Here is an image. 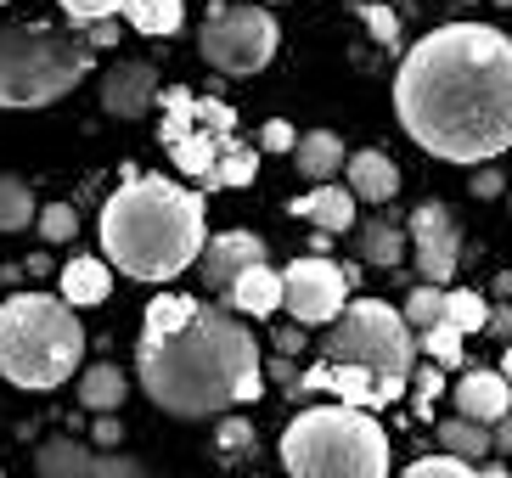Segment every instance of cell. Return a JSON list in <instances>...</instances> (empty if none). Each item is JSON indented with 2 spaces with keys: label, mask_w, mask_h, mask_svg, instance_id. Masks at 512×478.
Here are the masks:
<instances>
[{
  "label": "cell",
  "mask_w": 512,
  "mask_h": 478,
  "mask_svg": "<svg viewBox=\"0 0 512 478\" xmlns=\"http://www.w3.org/2000/svg\"><path fill=\"white\" fill-rule=\"evenodd\" d=\"M394 113L422 152L490 164L512 147V34L445 23L422 34L394 74Z\"/></svg>",
  "instance_id": "1"
},
{
  "label": "cell",
  "mask_w": 512,
  "mask_h": 478,
  "mask_svg": "<svg viewBox=\"0 0 512 478\" xmlns=\"http://www.w3.org/2000/svg\"><path fill=\"white\" fill-rule=\"evenodd\" d=\"M136 377L152 405L169 417H226L237 405H254L265 394V366H259L254 332L242 327L231 304H197L181 327H141Z\"/></svg>",
  "instance_id": "2"
},
{
  "label": "cell",
  "mask_w": 512,
  "mask_h": 478,
  "mask_svg": "<svg viewBox=\"0 0 512 478\" xmlns=\"http://www.w3.org/2000/svg\"><path fill=\"white\" fill-rule=\"evenodd\" d=\"M203 237V192L164 175H130V186L102 203V254L136 282L181 276L192 259H203Z\"/></svg>",
  "instance_id": "3"
},
{
  "label": "cell",
  "mask_w": 512,
  "mask_h": 478,
  "mask_svg": "<svg viewBox=\"0 0 512 478\" xmlns=\"http://www.w3.org/2000/svg\"><path fill=\"white\" fill-rule=\"evenodd\" d=\"M79 304L62 293H12L0 304V377L12 389H62L85 360V327L74 321Z\"/></svg>",
  "instance_id": "4"
},
{
  "label": "cell",
  "mask_w": 512,
  "mask_h": 478,
  "mask_svg": "<svg viewBox=\"0 0 512 478\" xmlns=\"http://www.w3.org/2000/svg\"><path fill=\"white\" fill-rule=\"evenodd\" d=\"M282 467L293 478H383L389 434L366 405H310L282 428Z\"/></svg>",
  "instance_id": "5"
},
{
  "label": "cell",
  "mask_w": 512,
  "mask_h": 478,
  "mask_svg": "<svg viewBox=\"0 0 512 478\" xmlns=\"http://www.w3.org/2000/svg\"><path fill=\"white\" fill-rule=\"evenodd\" d=\"M91 40L51 23H0V107H51L91 74Z\"/></svg>",
  "instance_id": "6"
},
{
  "label": "cell",
  "mask_w": 512,
  "mask_h": 478,
  "mask_svg": "<svg viewBox=\"0 0 512 478\" xmlns=\"http://www.w3.org/2000/svg\"><path fill=\"white\" fill-rule=\"evenodd\" d=\"M417 327L406 321V310H394L383 299H355L344 304L338 321H327L321 338V360H344V366H366L383 377H411L417 366Z\"/></svg>",
  "instance_id": "7"
},
{
  "label": "cell",
  "mask_w": 512,
  "mask_h": 478,
  "mask_svg": "<svg viewBox=\"0 0 512 478\" xmlns=\"http://www.w3.org/2000/svg\"><path fill=\"white\" fill-rule=\"evenodd\" d=\"M276 45H282V29L265 6H231V0H209V23L197 34V51L209 68L231 79H248L259 68H271Z\"/></svg>",
  "instance_id": "8"
},
{
  "label": "cell",
  "mask_w": 512,
  "mask_h": 478,
  "mask_svg": "<svg viewBox=\"0 0 512 478\" xmlns=\"http://www.w3.org/2000/svg\"><path fill=\"white\" fill-rule=\"evenodd\" d=\"M282 276H287V304H282V310L293 315V321H304V327H327V321H338V315H344L349 287H355V270L332 265L327 254L293 259Z\"/></svg>",
  "instance_id": "9"
},
{
  "label": "cell",
  "mask_w": 512,
  "mask_h": 478,
  "mask_svg": "<svg viewBox=\"0 0 512 478\" xmlns=\"http://www.w3.org/2000/svg\"><path fill=\"white\" fill-rule=\"evenodd\" d=\"M411 248H417V270L428 282H451L456 265H462V225L445 203H417L406 220Z\"/></svg>",
  "instance_id": "10"
},
{
  "label": "cell",
  "mask_w": 512,
  "mask_h": 478,
  "mask_svg": "<svg viewBox=\"0 0 512 478\" xmlns=\"http://www.w3.org/2000/svg\"><path fill=\"white\" fill-rule=\"evenodd\" d=\"M203 282H209V293H220L226 299L231 282H237L242 270L265 265V242L254 237V231H220V237H209V248H203Z\"/></svg>",
  "instance_id": "11"
},
{
  "label": "cell",
  "mask_w": 512,
  "mask_h": 478,
  "mask_svg": "<svg viewBox=\"0 0 512 478\" xmlns=\"http://www.w3.org/2000/svg\"><path fill=\"white\" fill-rule=\"evenodd\" d=\"M164 90H158V68L152 62H119V68H107L102 79V113L107 119H141L152 113Z\"/></svg>",
  "instance_id": "12"
},
{
  "label": "cell",
  "mask_w": 512,
  "mask_h": 478,
  "mask_svg": "<svg viewBox=\"0 0 512 478\" xmlns=\"http://www.w3.org/2000/svg\"><path fill=\"white\" fill-rule=\"evenodd\" d=\"M34 467L40 473H51V478H68V473H79V478H113V473H141L136 462H124V456H96V450H85V445H74V439H46V445L34 450Z\"/></svg>",
  "instance_id": "13"
},
{
  "label": "cell",
  "mask_w": 512,
  "mask_h": 478,
  "mask_svg": "<svg viewBox=\"0 0 512 478\" xmlns=\"http://www.w3.org/2000/svg\"><path fill=\"white\" fill-rule=\"evenodd\" d=\"M456 411L496 428V422L512 411V377L507 372H484V366L479 372H462L456 377Z\"/></svg>",
  "instance_id": "14"
},
{
  "label": "cell",
  "mask_w": 512,
  "mask_h": 478,
  "mask_svg": "<svg viewBox=\"0 0 512 478\" xmlns=\"http://www.w3.org/2000/svg\"><path fill=\"white\" fill-rule=\"evenodd\" d=\"M226 304L237 315H254V321H265V315H276L287 304V276L271 265H254V270H242L237 282H231Z\"/></svg>",
  "instance_id": "15"
},
{
  "label": "cell",
  "mask_w": 512,
  "mask_h": 478,
  "mask_svg": "<svg viewBox=\"0 0 512 478\" xmlns=\"http://www.w3.org/2000/svg\"><path fill=\"white\" fill-rule=\"evenodd\" d=\"M344 175H349V192L361 203H394V192H400V169H394L389 152H377V147L355 152L344 164Z\"/></svg>",
  "instance_id": "16"
},
{
  "label": "cell",
  "mask_w": 512,
  "mask_h": 478,
  "mask_svg": "<svg viewBox=\"0 0 512 478\" xmlns=\"http://www.w3.org/2000/svg\"><path fill=\"white\" fill-rule=\"evenodd\" d=\"M355 203H361V197L349 192V186H316L310 197H293V214L316 220L321 231H332V237H344L349 225H355Z\"/></svg>",
  "instance_id": "17"
},
{
  "label": "cell",
  "mask_w": 512,
  "mask_h": 478,
  "mask_svg": "<svg viewBox=\"0 0 512 478\" xmlns=\"http://www.w3.org/2000/svg\"><path fill=\"white\" fill-rule=\"evenodd\" d=\"M254 175H259L254 147H242L237 135H220V158H214V169L197 186L203 192H237V186H254Z\"/></svg>",
  "instance_id": "18"
},
{
  "label": "cell",
  "mask_w": 512,
  "mask_h": 478,
  "mask_svg": "<svg viewBox=\"0 0 512 478\" xmlns=\"http://www.w3.org/2000/svg\"><path fill=\"white\" fill-rule=\"evenodd\" d=\"M406 225L394 220H366L361 231H355V254H361V265H377V270H394L400 259H406Z\"/></svg>",
  "instance_id": "19"
},
{
  "label": "cell",
  "mask_w": 512,
  "mask_h": 478,
  "mask_svg": "<svg viewBox=\"0 0 512 478\" xmlns=\"http://www.w3.org/2000/svg\"><path fill=\"white\" fill-rule=\"evenodd\" d=\"M293 164H299L304 180H332L338 169H344V135H332V130L299 135V147H293Z\"/></svg>",
  "instance_id": "20"
},
{
  "label": "cell",
  "mask_w": 512,
  "mask_h": 478,
  "mask_svg": "<svg viewBox=\"0 0 512 478\" xmlns=\"http://www.w3.org/2000/svg\"><path fill=\"white\" fill-rule=\"evenodd\" d=\"M113 293V276H107L102 259H74V265H62V299L79 304V310H91Z\"/></svg>",
  "instance_id": "21"
},
{
  "label": "cell",
  "mask_w": 512,
  "mask_h": 478,
  "mask_svg": "<svg viewBox=\"0 0 512 478\" xmlns=\"http://www.w3.org/2000/svg\"><path fill=\"white\" fill-rule=\"evenodd\" d=\"M439 445L456 450V456H467V462H473V456H490V450H496V434H490V422L462 417V411H456V417L439 422Z\"/></svg>",
  "instance_id": "22"
},
{
  "label": "cell",
  "mask_w": 512,
  "mask_h": 478,
  "mask_svg": "<svg viewBox=\"0 0 512 478\" xmlns=\"http://www.w3.org/2000/svg\"><path fill=\"white\" fill-rule=\"evenodd\" d=\"M181 17H186L181 0H130V6H124V23L136 34H175Z\"/></svg>",
  "instance_id": "23"
},
{
  "label": "cell",
  "mask_w": 512,
  "mask_h": 478,
  "mask_svg": "<svg viewBox=\"0 0 512 478\" xmlns=\"http://www.w3.org/2000/svg\"><path fill=\"white\" fill-rule=\"evenodd\" d=\"M79 405L85 411H119L124 405V372L119 366H91L79 377Z\"/></svg>",
  "instance_id": "24"
},
{
  "label": "cell",
  "mask_w": 512,
  "mask_h": 478,
  "mask_svg": "<svg viewBox=\"0 0 512 478\" xmlns=\"http://www.w3.org/2000/svg\"><path fill=\"white\" fill-rule=\"evenodd\" d=\"M192 130H197V96L186 85H169L164 90V130H158V141H164V147H181Z\"/></svg>",
  "instance_id": "25"
},
{
  "label": "cell",
  "mask_w": 512,
  "mask_h": 478,
  "mask_svg": "<svg viewBox=\"0 0 512 478\" xmlns=\"http://www.w3.org/2000/svg\"><path fill=\"white\" fill-rule=\"evenodd\" d=\"M169 158H175V169H181V175L203 180V175L214 169V158H220V135H214L209 124H203V130L186 135L181 147H169Z\"/></svg>",
  "instance_id": "26"
},
{
  "label": "cell",
  "mask_w": 512,
  "mask_h": 478,
  "mask_svg": "<svg viewBox=\"0 0 512 478\" xmlns=\"http://www.w3.org/2000/svg\"><path fill=\"white\" fill-rule=\"evenodd\" d=\"M29 220H40V209H34V192H29V180L0 175V237H6V231H23Z\"/></svg>",
  "instance_id": "27"
},
{
  "label": "cell",
  "mask_w": 512,
  "mask_h": 478,
  "mask_svg": "<svg viewBox=\"0 0 512 478\" xmlns=\"http://www.w3.org/2000/svg\"><path fill=\"white\" fill-rule=\"evenodd\" d=\"M445 321H456L462 332H484L490 327V304H484L473 287H451V293H445Z\"/></svg>",
  "instance_id": "28"
},
{
  "label": "cell",
  "mask_w": 512,
  "mask_h": 478,
  "mask_svg": "<svg viewBox=\"0 0 512 478\" xmlns=\"http://www.w3.org/2000/svg\"><path fill=\"white\" fill-rule=\"evenodd\" d=\"M462 338L467 332L456 321H434V327H422V355L439 366H462Z\"/></svg>",
  "instance_id": "29"
},
{
  "label": "cell",
  "mask_w": 512,
  "mask_h": 478,
  "mask_svg": "<svg viewBox=\"0 0 512 478\" xmlns=\"http://www.w3.org/2000/svg\"><path fill=\"white\" fill-rule=\"evenodd\" d=\"M406 321L411 327H434V321H445V282H422L411 287V299H406Z\"/></svg>",
  "instance_id": "30"
},
{
  "label": "cell",
  "mask_w": 512,
  "mask_h": 478,
  "mask_svg": "<svg viewBox=\"0 0 512 478\" xmlns=\"http://www.w3.org/2000/svg\"><path fill=\"white\" fill-rule=\"evenodd\" d=\"M192 310H197V299H186V293H158V299L147 304V321H141V327L169 332V327H181V321H192Z\"/></svg>",
  "instance_id": "31"
},
{
  "label": "cell",
  "mask_w": 512,
  "mask_h": 478,
  "mask_svg": "<svg viewBox=\"0 0 512 478\" xmlns=\"http://www.w3.org/2000/svg\"><path fill=\"white\" fill-rule=\"evenodd\" d=\"M34 225H40V237H46V242H74L79 214H74V203H46Z\"/></svg>",
  "instance_id": "32"
},
{
  "label": "cell",
  "mask_w": 512,
  "mask_h": 478,
  "mask_svg": "<svg viewBox=\"0 0 512 478\" xmlns=\"http://www.w3.org/2000/svg\"><path fill=\"white\" fill-rule=\"evenodd\" d=\"M57 6L68 12L74 29H91V23H102V17H119L130 0H57Z\"/></svg>",
  "instance_id": "33"
},
{
  "label": "cell",
  "mask_w": 512,
  "mask_h": 478,
  "mask_svg": "<svg viewBox=\"0 0 512 478\" xmlns=\"http://www.w3.org/2000/svg\"><path fill=\"white\" fill-rule=\"evenodd\" d=\"M439 389H445V372H439V366H417V372H411V405H417V417H434Z\"/></svg>",
  "instance_id": "34"
},
{
  "label": "cell",
  "mask_w": 512,
  "mask_h": 478,
  "mask_svg": "<svg viewBox=\"0 0 512 478\" xmlns=\"http://www.w3.org/2000/svg\"><path fill=\"white\" fill-rule=\"evenodd\" d=\"M214 439H220V456H231V462L237 456H254V422L248 417H226Z\"/></svg>",
  "instance_id": "35"
},
{
  "label": "cell",
  "mask_w": 512,
  "mask_h": 478,
  "mask_svg": "<svg viewBox=\"0 0 512 478\" xmlns=\"http://www.w3.org/2000/svg\"><path fill=\"white\" fill-rule=\"evenodd\" d=\"M406 473L411 478H467V473H473V462L456 456V450H445V456H422V462H411Z\"/></svg>",
  "instance_id": "36"
},
{
  "label": "cell",
  "mask_w": 512,
  "mask_h": 478,
  "mask_svg": "<svg viewBox=\"0 0 512 478\" xmlns=\"http://www.w3.org/2000/svg\"><path fill=\"white\" fill-rule=\"evenodd\" d=\"M197 124H209L214 135H237V113L214 96H197Z\"/></svg>",
  "instance_id": "37"
},
{
  "label": "cell",
  "mask_w": 512,
  "mask_h": 478,
  "mask_svg": "<svg viewBox=\"0 0 512 478\" xmlns=\"http://www.w3.org/2000/svg\"><path fill=\"white\" fill-rule=\"evenodd\" d=\"M361 17H366V29L377 34V45H400V17L389 12V6H361Z\"/></svg>",
  "instance_id": "38"
},
{
  "label": "cell",
  "mask_w": 512,
  "mask_h": 478,
  "mask_svg": "<svg viewBox=\"0 0 512 478\" xmlns=\"http://www.w3.org/2000/svg\"><path fill=\"white\" fill-rule=\"evenodd\" d=\"M259 147H265V152H293V147H299V130H293L287 119H265V124H259Z\"/></svg>",
  "instance_id": "39"
},
{
  "label": "cell",
  "mask_w": 512,
  "mask_h": 478,
  "mask_svg": "<svg viewBox=\"0 0 512 478\" xmlns=\"http://www.w3.org/2000/svg\"><path fill=\"white\" fill-rule=\"evenodd\" d=\"M265 372H271L276 383H282V389L293 394V400H299V383H304V372H299V366H293V355H282V349H276V360H271V366H265Z\"/></svg>",
  "instance_id": "40"
},
{
  "label": "cell",
  "mask_w": 512,
  "mask_h": 478,
  "mask_svg": "<svg viewBox=\"0 0 512 478\" xmlns=\"http://www.w3.org/2000/svg\"><path fill=\"white\" fill-rule=\"evenodd\" d=\"M85 40H91V51H113V45H119V17L91 23V29H85Z\"/></svg>",
  "instance_id": "41"
},
{
  "label": "cell",
  "mask_w": 512,
  "mask_h": 478,
  "mask_svg": "<svg viewBox=\"0 0 512 478\" xmlns=\"http://www.w3.org/2000/svg\"><path fill=\"white\" fill-rule=\"evenodd\" d=\"M490 338H501V344H512V304H490Z\"/></svg>",
  "instance_id": "42"
},
{
  "label": "cell",
  "mask_w": 512,
  "mask_h": 478,
  "mask_svg": "<svg viewBox=\"0 0 512 478\" xmlns=\"http://www.w3.org/2000/svg\"><path fill=\"white\" fill-rule=\"evenodd\" d=\"M501 186H507V180H501L496 169H479V175H473V186H467V192H473V197H501Z\"/></svg>",
  "instance_id": "43"
},
{
  "label": "cell",
  "mask_w": 512,
  "mask_h": 478,
  "mask_svg": "<svg viewBox=\"0 0 512 478\" xmlns=\"http://www.w3.org/2000/svg\"><path fill=\"white\" fill-rule=\"evenodd\" d=\"M304 332H310L304 321H299V327H276V349H282V355H299V349H304Z\"/></svg>",
  "instance_id": "44"
},
{
  "label": "cell",
  "mask_w": 512,
  "mask_h": 478,
  "mask_svg": "<svg viewBox=\"0 0 512 478\" xmlns=\"http://www.w3.org/2000/svg\"><path fill=\"white\" fill-rule=\"evenodd\" d=\"M96 445H119V417H96Z\"/></svg>",
  "instance_id": "45"
},
{
  "label": "cell",
  "mask_w": 512,
  "mask_h": 478,
  "mask_svg": "<svg viewBox=\"0 0 512 478\" xmlns=\"http://www.w3.org/2000/svg\"><path fill=\"white\" fill-rule=\"evenodd\" d=\"M490 434H496V450H501V456H512V411L496 422V428H490Z\"/></svg>",
  "instance_id": "46"
},
{
  "label": "cell",
  "mask_w": 512,
  "mask_h": 478,
  "mask_svg": "<svg viewBox=\"0 0 512 478\" xmlns=\"http://www.w3.org/2000/svg\"><path fill=\"white\" fill-rule=\"evenodd\" d=\"M501 372H507V377H512V349H507V355H501Z\"/></svg>",
  "instance_id": "47"
},
{
  "label": "cell",
  "mask_w": 512,
  "mask_h": 478,
  "mask_svg": "<svg viewBox=\"0 0 512 478\" xmlns=\"http://www.w3.org/2000/svg\"><path fill=\"white\" fill-rule=\"evenodd\" d=\"M501 293H512V276H501Z\"/></svg>",
  "instance_id": "48"
},
{
  "label": "cell",
  "mask_w": 512,
  "mask_h": 478,
  "mask_svg": "<svg viewBox=\"0 0 512 478\" xmlns=\"http://www.w3.org/2000/svg\"><path fill=\"white\" fill-rule=\"evenodd\" d=\"M496 6H512V0H496Z\"/></svg>",
  "instance_id": "49"
},
{
  "label": "cell",
  "mask_w": 512,
  "mask_h": 478,
  "mask_svg": "<svg viewBox=\"0 0 512 478\" xmlns=\"http://www.w3.org/2000/svg\"><path fill=\"white\" fill-rule=\"evenodd\" d=\"M0 6H6V0H0Z\"/></svg>",
  "instance_id": "50"
}]
</instances>
